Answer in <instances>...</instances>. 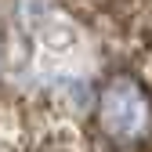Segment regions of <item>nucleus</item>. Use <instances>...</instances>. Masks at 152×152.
Returning a JSON list of instances; mask_svg holds the SVG:
<instances>
[{"mask_svg":"<svg viewBox=\"0 0 152 152\" xmlns=\"http://www.w3.org/2000/svg\"><path fill=\"white\" fill-rule=\"evenodd\" d=\"M102 36H130L148 18L152 0H54Z\"/></svg>","mask_w":152,"mask_h":152,"instance_id":"1","label":"nucleus"}]
</instances>
